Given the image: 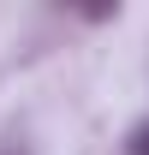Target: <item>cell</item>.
I'll return each mask as SVG.
<instances>
[{
  "mask_svg": "<svg viewBox=\"0 0 149 155\" xmlns=\"http://www.w3.org/2000/svg\"><path fill=\"white\" fill-rule=\"evenodd\" d=\"M125 155H149V125H137V131H131V149Z\"/></svg>",
  "mask_w": 149,
  "mask_h": 155,
  "instance_id": "obj_1",
  "label": "cell"
}]
</instances>
